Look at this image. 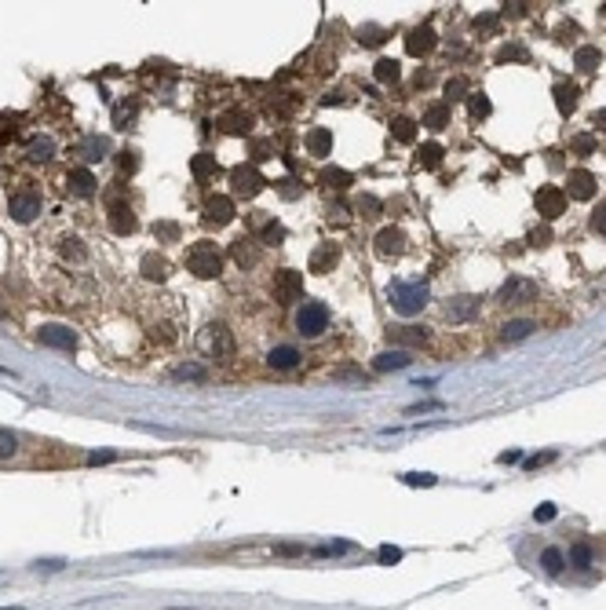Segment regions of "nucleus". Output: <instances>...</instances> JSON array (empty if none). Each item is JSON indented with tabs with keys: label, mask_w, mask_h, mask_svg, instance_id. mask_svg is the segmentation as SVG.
<instances>
[{
	"label": "nucleus",
	"mask_w": 606,
	"mask_h": 610,
	"mask_svg": "<svg viewBox=\"0 0 606 610\" xmlns=\"http://www.w3.org/2000/svg\"><path fill=\"white\" fill-rule=\"evenodd\" d=\"M592 124H595V128H602V132H606V110H595V114H592Z\"/></svg>",
	"instance_id": "obj_63"
},
{
	"label": "nucleus",
	"mask_w": 606,
	"mask_h": 610,
	"mask_svg": "<svg viewBox=\"0 0 606 610\" xmlns=\"http://www.w3.org/2000/svg\"><path fill=\"white\" fill-rule=\"evenodd\" d=\"M285 238V227H281V223H267V227H263V241L267 245H278Z\"/></svg>",
	"instance_id": "obj_47"
},
{
	"label": "nucleus",
	"mask_w": 606,
	"mask_h": 610,
	"mask_svg": "<svg viewBox=\"0 0 606 610\" xmlns=\"http://www.w3.org/2000/svg\"><path fill=\"white\" fill-rule=\"evenodd\" d=\"M548 241H552V231H548V227H537V231L530 234V245H537V249L548 245Z\"/></svg>",
	"instance_id": "obj_53"
},
{
	"label": "nucleus",
	"mask_w": 606,
	"mask_h": 610,
	"mask_svg": "<svg viewBox=\"0 0 606 610\" xmlns=\"http://www.w3.org/2000/svg\"><path fill=\"white\" fill-rule=\"evenodd\" d=\"M380 209H384V205H380V198H373V194H362V198H358V212H362L365 219H376Z\"/></svg>",
	"instance_id": "obj_41"
},
{
	"label": "nucleus",
	"mask_w": 606,
	"mask_h": 610,
	"mask_svg": "<svg viewBox=\"0 0 606 610\" xmlns=\"http://www.w3.org/2000/svg\"><path fill=\"white\" fill-rule=\"evenodd\" d=\"M450 117H453L450 103H435V106H428V110H424V121H420V124H428L431 132H442V128L450 124Z\"/></svg>",
	"instance_id": "obj_25"
},
{
	"label": "nucleus",
	"mask_w": 606,
	"mask_h": 610,
	"mask_svg": "<svg viewBox=\"0 0 606 610\" xmlns=\"http://www.w3.org/2000/svg\"><path fill=\"white\" fill-rule=\"evenodd\" d=\"M267 366L271 369H296L300 366V351L293 344H278L271 355H267Z\"/></svg>",
	"instance_id": "obj_21"
},
{
	"label": "nucleus",
	"mask_w": 606,
	"mask_h": 610,
	"mask_svg": "<svg viewBox=\"0 0 606 610\" xmlns=\"http://www.w3.org/2000/svg\"><path fill=\"white\" fill-rule=\"evenodd\" d=\"M274 300L278 304H296V300H303V274L300 271H278L274 274Z\"/></svg>",
	"instance_id": "obj_8"
},
{
	"label": "nucleus",
	"mask_w": 606,
	"mask_h": 610,
	"mask_svg": "<svg viewBox=\"0 0 606 610\" xmlns=\"http://www.w3.org/2000/svg\"><path fill=\"white\" fill-rule=\"evenodd\" d=\"M15 449H19V439H15L11 431H4V428H0V457H11Z\"/></svg>",
	"instance_id": "obj_45"
},
{
	"label": "nucleus",
	"mask_w": 606,
	"mask_h": 610,
	"mask_svg": "<svg viewBox=\"0 0 606 610\" xmlns=\"http://www.w3.org/2000/svg\"><path fill=\"white\" fill-rule=\"evenodd\" d=\"M402 483H409V486H435L438 479L431 471H409V475H402Z\"/></svg>",
	"instance_id": "obj_44"
},
{
	"label": "nucleus",
	"mask_w": 606,
	"mask_h": 610,
	"mask_svg": "<svg viewBox=\"0 0 606 610\" xmlns=\"http://www.w3.org/2000/svg\"><path fill=\"white\" fill-rule=\"evenodd\" d=\"M252 157H256V161H263V157H271V143H256V146H252Z\"/></svg>",
	"instance_id": "obj_59"
},
{
	"label": "nucleus",
	"mask_w": 606,
	"mask_h": 610,
	"mask_svg": "<svg viewBox=\"0 0 606 610\" xmlns=\"http://www.w3.org/2000/svg\"><path fill=\"white\" fill-rule=\"evenodd\" d=\"M176 376H179V380H201V376H205V369H201V366H179V369H176Z\"/></svg>",
	"instance_id": "obj_52"
},
{
	"label": "nucleus",
	"mask_w": 606,
	"mask_h": 610,
	"mask_svg": "<svg viewBox=\"0 0 606 610\" xmlns=\"http://www.w3.org/2000/svg\"><path fill=\"white\" fill-rule=\"evenodd\" d=\"M409 362H413L409 351H398V347H395V351H384V355H376V359H373V369H376V373H391V369H405Z\"/></svg>",
	"instance_id": "obj_23"
},
{
	"label": "nucleus",
	"mask_w": 606,
	"mask_h": 610,
	"mask_svg": "<svg viewBox=\"0 0 606 610\" xmlns=\"http://www.w3.org/2000/svg\"><path fill=\"white\" fill-rule=\"evenodd\" d=\"M26 154H29V161H51L55 143H51V139H34V143L26 146Z\"/></svg>",
	"instance_id": "obj_35"
},
{
	"label": "nucleus",
	"mask_w": 606,
	"mask_h": 610,
	"mask_svg": "<svg viewBox=\"0 0 606 610\" xmlns=\"http://www.w3.org/2000/svg\"><path fill=\"white\" fill-rule=\"evenodd\" d=\"M234 219V201L227 194H216L205 201V223H216V227H227Z\"/></svg>",
	"instance_id": "obj_13"
},
{
	"label": "nucleus",
	"mask_w": 606,
	"mask_h": 610,
	"mask_svg": "<svg viewBox=\"0 0 606 610\" xmlns=\"http://www.w3.org/2000/svg\"><path fill=\"white\" fill-rule=\"evenodd\" d=\"M442 154H445V150H442L438 143H420V150H417V165H420V169H438V165H442Z\"/></svg>",
	"instance_id": "obj_30"
},
{
	"label": "nucleus",
	"mask_w": 606,
	"mask_h": 610,
	"mask_svg": "<svg viewBox=\"0 0 606 610\" xmlns=\"http://www.w3.org/2000/svg\"><path fill=\"white\" fill-rule=\"evenodd\" d=\"M468 110H471V117H490V99H486V95L483 91H471L468 95Z\"/></svg>",
	"instance_id": "obj_40"
},
{
	"label": "nucleus",
	"mask_w": 606,
	"mask_h": 610,
	"mask_svg": "<svg viewBox=\"0 0 606 610\" xmlns=\"http://www.w3.org/2000/svg\"><path fill=\"white\" fill-rule=\"evenodd\" d=\"M307 150L314 157H329L333 154V132H329V128H310V132H307Z\"/></svg>",
	"instance_id": "obj_24"
},
{
	"label": "nucleus",
	"mask_w": 606,
	"mask_h": 610,
	"mask_svg": "<svg viewBox=\"0 0 606 610\" xmlns=\"http://www.w3.org/2000/svg\"><path fill=\"white\" fill-rule=\"evenodd\" d=\"M81 157H84V161H99V157H106V139H84L81 143Z\"/></svg>",
	"instance_id": "obj_37"
},
{
	"label": "nucleus",
	"mask_w": 606,
	"mask_h": 610,
	"mask_svg": "<svg viewBox=\"0 0 606 610\" xmlns=\"http://www.w3.org/2000/svg\"><path fill=\"white\" fill-rule=\"evenodd\" d=\"M595 194V176L588 169H570L566 172V198L573 201H588Z\"/></svg>",
	"instance_id": "obj_10"
},
{
	"label": "nucleus",
	"mask_w": 606,
	"mask_h": 610,
	"mask_svg": "<svg viewBox=\"0 0 606 610\" xmlns=\"http://www.w3.org/2000/svg\"><path fill=\"white\" fill-rule=\"evenodd\" d=\"M497 26H500L497 15H478V19H475V29H483V34H493Z\"/></svg>",
	"instance_id": "obj_50"
},
{
	"label": "nucleus",
	"mask_w": 606,
	"mask_h": 610,
	"mask_svg": "<svg viewBox=\"0 0 606 610\" xmlns=\"http://www.w3.org/2000/svg\"><path fill=\"white\" fill-rule=\"evenodd\" d=\"M497 461L500 464H515V461H522V454H519V449H507V454H500Z\"/></svg>",
	"instance_id": "obj_61"
},
{
	"label": "nucleus",
	"mask_w": 606,
	"mask_h": 610,
	"mask_svg": "<svg viewBox=\"0 0 606 610\" xmlns=\"http://www.w3.org/2000/svg\"><path fill=\"white\" fill-rule=\"evenodd\" d=\"M153 238H161V241H179V223H153Z\"/></svg>",
	"instance_id": "obj_43"
},
{
	"label": "nucleus",
	"mask_w": 606,
	"mask_h": 610,
	"mask_svg": "<svg viewBox=\"0 0 606 610\" xmlns=\"http://www.w3.org/2000/svg\"><path fill=\"white\" fill-rule=\"evenodd\" d=\"M278 190H281V198H296V194H300V186H293V179H281Z\"/></svg>",
	"instance_id": "obj_58"
},
{
	"label": "nucleus",
	"mask_w": 606,
	"mask_h": 610,
	"mask_svg": "<svg viewBox=\"0 0 606 610\" xmlns=\"http://www.w3.org/2000/svg\"><path fill=\"white\" fill-rule=\"evenodd\" d=\"M117 161H121V169H124V172H136V169H139V157H136V150H121V157H117Z\"/></svg>",
	"instance_id": "obj_49"
},
{
	"label": "nucleus",
	"mask_w": 606,
	"mask_h": 610,
	"mask_svg": "<svg viewBox=\"0 0 606 610\" xmlns=\"http://www.w3.org/2000/svg\"><path fill=\"white\" fill-rule=\"evenodd\" d=\"M380 559H384V563H398V559H402V549H391V544H384V549H380Z\"/></svg>",
	"instance_id": "obj_56"
},
{
	"label": "nucleus",
	"mask_w": 606,
	"mask_h": 610,
	"mask_svg": "<svg viewBox=\"0 0 606 610\" xmlns=\"http://www.w3.org/2000/svg\"><path fill=\"white\" fill-rule=\"evenodd\" d=\"M537 212L545 219H559L566 212V190L562 186H540L537 190Z\"/></svg>",
	"instance_id": "obj_9"
},
{
	"label": "nucleus",
	"mask_w": 606,
	"mask_h": 610,
	"mask_svg": "<svg viewBox=\"0 0 606 610\" xmlns=\"http://www.w3.org/2000/svg\"><path fill=\"white\" fill-rule=\"evenodd\" d=\"M537 296V281H530V278H507L504 285H500V293H497V300L504 304V307H515V304H530Z\"/></svg>",
	"instance_id": "obj_7"
},
{
	"label": "nucleus",
	"mask_w": 606,
	"mask_h": 610,
	"mask_svg": "<svg viewBox=\"0 0 606 610\" xmlns=\"http://www.w3.org/2000/svg\"><path fill=\"white\" fill-rule=\"evenodd\" d=\"M435 44H438V37H435V29L431 26H417V29H409V37H405V51L409 55H428V51H435Z\"/></svg>",
	"instance_id": "obj_16"
},
{
	"label": "nucleus",
	"mask_w": 606,
	"mask_h": 610,
	"mask_svg": "<svg viewBox=\"0 0 606 610\" xmlns=\"http://www.w3.org/2000/svg\"><path fill=\"white\" fill-rule=\"evenodd\" d=\"M388 340H391L398 351H405V347H420V344L428 340V329H424V326H391V329H388Z\"/></svg>",
	"instance_id": "obj_15"
},
{
	"label": "nucleus",
	"mask_w": 606,
	"mask_h": 610,
	"mask_svg": "<svg viewBox=\"0 0 606 610\" xmlns=\"http://www.w3.org/2000/svg\"><path fill=\"white\" fill-rule=\"evenodd\" d=\"M497 59H500V62H507V59H526V51H522L519 44H507V48H500Z\"/></svg>",
	"instance_id": "obj_54"
},
{
	"label": "nucleus",
	"mask_w": 606,
	"mask_h": 610,
	"mask_svg": "<svg viewBox=\"0 0 606 610\" xmlns=\"http://www.w3.org/2000/svg\"><path fill=\"white\" fill-rule=\"evenodd\" d=\"M373 74H376V81H380V84H395V81L402 77V66H398L395 59H380Z\"/></svg>",
	"instance_id": "obj_31"
},
{
	"label": "nucleus",
	"mask_w": 606,
	"mask_h": 610,
	"mask_svg": "<svg viewBox=\"0 0 606 610\" xmlns=\"http://www.w3.org/2000/svg\"><path fill=\"white\" fill-rule=\"evenodd\" d=\"M231 256L238 260V267H252V264H256V252H252V245H248L245 238H238V241H234Z\"/></svg>",
	"instance_id": "obj_38"
},
{
	"label": "nucleus",
	"mask_w": 606,
	"mask_h": 610,
	"mask_svg": "<svg viewBox=\"0 0 606 610\" xmlns=\"http://www.w3.org/2000/svg\"><path fill=\"white\" fill-rule=\"evenodd\" d=\"M533 329H537V322H530V318H512V322L500 326V336L504 340H526Z\"/></svg>",
	"instance_id": "obj_28"
},
{
	"label": "nucleus",
	"mask_w": 606,
	"mask_h": 610,
	"mask_svg": "<svg viewBox=\"0 0 606 610\" xmlns=\"http://www.w3.org/2000/svg\"><path fill=\"white\" fill-rule=\"evenodd\" d=\"M570 563L577 566V570H588V566H592V544H588V541H577V544H573V549H570Z\"/></svg>",
	"instance_id": "obj_36"
},
{
	"label": "nucleus",
	"mask_w": 606,
	"mask_h": 610,
	"mask_svg": "<svg viewBox=\"0 0 606 610\" xmlns=\"http://www.w3.org/2000/svg\"><path fill=\"white\" fill-rule=\"evenodd\" d=\"M445 95H450V99H460V95H468V81H464V77H450V81H445Z\"/></svg>",
	"instance_id": "obj_46"
},
{
	"label": "nucleus",
	"mask_w": 606,
	"mask_h": 610,
	"mask_svg": "<svg viewBox=\"0 0 606 610\" xmlns=\"http://www.w3.org/2000/svg\"><path fill=\"white\" fill-rule=\"evenodd\" d=\"M562 563H566V556L559 549H545V552H540V566H545V574H559Z\"/></svg>",
	"instance_id": "obj_39"
},
{
	"label": "nucleus",
	"mask_w": 606,
	"mask_h": 610,
	"mask_svg": "<svg viewBox=\"0 0 606 610\" xmlns=\"http://www.w3.org/2000/svg\"><path fill=\"white\" fill-rule=\"evenodd\" d=\"M267 186V179H263V172L256 169V165H234L231 169V190H234V198H256L260 190Z\"/></svg>",
	"instance_id": "obj_4"
},
{
	"label": "nucleus",
	"mask_w": 606,
	"mask_h": 610,
	"mask_svg": "<svg viewBox=\"0 0 606 610\" xmlns=\"http://www.w3.org/2000/svg\"><path fill=\"white\" fill-rule=\"evenodd\" d=\"M110 231L121 234V238L136 231V216H132L128 201H110Z\"/></svg>",
	"instance_id": "obj_17"
},
{
	"label": "nucleus",
	"mask_w": 606,
	"mask_h": 610,
	"mask_svg": "<svg viewBox=\"0 0 606 610\" xmlns=\"http://www.w3.org/2000/svg\"><path fill=\"white\" fill-rule=\"evenodd\" d=\"M343 212H347L343 205H333V209H329V219H343Z\"/></svg>",
	"instance_id": "obj_64"
},
{
	"label": "nucleus",
	"mask_w": 606,
	"mask_h": 610,
	"mask_svg": "<svg viewBox=\"0 0 606 610\" xmlns=\"http://www.w3.org/2000/svg\"><path fill=\"white\" fill-rule=\"evenodd\" d=\"M555 519V504H540L537 508V523H552Z\"/></svg>",
	"instance_id": "obj_55"
},
{
	"label": "nucleus",
	"mask_w": 606,
	"mask_h": 610,
	"mask_svg": "<svg viewBox=\"0 0 606 610\" xmlns=\"http://www.w3.org/2000/svg\"><path fill=\"white\" fill-rule=\"evenodd\" d=\"M274 552H278V556H300L303 549H300V544H278Z\"/></svg>",
	"instance_id": "obj_60"
},
{
	"label": "nucleus",
	"mask_w": 606,
	"mask_h": 610,
	"mask_svg": "<svg viewBox=\"0 0 606 610\" xmlns=\"http://www.w3.org/2000/svg\"><path fill=\"white\" fill-rule=\"evenodd\" d=\"M373 249H376V256H384V260H391V256H402V252H405V234H402L398 227H384V231L376 234Z\"/></svg>",
	"instance_id": "obj_11"
},
{
	"label": "nucleus",
	"mask_w": 606,
	"mask_h": 610,
	"mask_svg": "<svg viewBox=\"0 0 606 610\" xmlns=\"http://www.w3.org/2000/svg\"><path fill=\"white\" fill-rule=\"evenodd\" d=\"M388 300L398 314H420L428 307V285L424 281H402L395 278L388 285Z\"/></svg>",
	"instance_id": "obj_1"
},
{
	"label": "nucleus",
	"mask_w": 606,
	"mask_h": 610,
	"mask_svg": "<svg viewBox=\"0 0 606 610\" xmlns=\"http://www.w3.org/2000/svg\"><path fill=\"white\" fill-rule=\"evenodd\" d=\"M391 136H395L398 143H413V139H417V121H413V117H398V121L391 124Z\"/></svg>",
	"instance_id": "obj_34"
},
{
	"label": "nucleus",
	"mask_w": 606,
	"mask_h": 610,
	"mask_svg": "<svg viewBox=\"0 0 606 610\" xmlns=\"http://www.w3.org/2000/svg\"><path fill=\"white\" fill-rule=\"evenodd\" d=\"M336 264H340V245H336V241H325V245H318V249L310 252V264H307V267H310L314 274H329Z\"/></svg>",
	"instance_id": "obj_14"
},
{
	"label": "nucleus",
	"mask_w": 606,
	"mask_h": 610,
	"mask_svg": "<svg viewBox=\"0 0 606 610\" xmlns=\"http://www.w3.org/2000/svg\"><path fill=\"white\" fill-rule=\"evenodd\" d=\"M190 172H194V179H212V176H219L216 154H194V161H190Z\"/></svg>",
	"instance_id": "obj_27"
},
{
	"label": "nucleus",
	"mask_w": 606,
	"mask_h": 610,
	"mask_svg": "<svg viewBox=\"0 0 606 610\" xmlns=\"http://www.w3.org/2000/svg\"><path fill=\"white\" fill-rule=\"evenodd\" d=\"M548 461H555V454H537V457H526V468L533 471V468H540V464H548Z\"/></svg>",
	"instance_id": "obj_57"
},
{
	"label": "nucleus",
	"mask_w": 606,
	"mask_h": 610,
	"mask_svg": "<svg viewBox=\"0 0 606 610\" xmlns=\"http://www.w3.org/2000/svg\"><path fill=\"white\" fill-rule=\"evenodd\" d=\"M358 41L376 48V44H384V29H380V26H365V29H358Z\"/></svg>",
	"instance_id": "obj_42"
},
{
	"label": "nucleus",
	"mask_w": 606,
	"mask_h": 610,
	"mask_svg": "<svg viewBox=\"0 0 606 610\" xmlns=\"http://www.w3.org/2000/svg\"><path fill=\"white\" fill-rule=\"evenodd\" d=\"M219 128L223 132H231V136H245L248 128H252V114H245V110H227L219 117Z\"/></svg>",
	"instance_id": "obj_22"
},
{
	"label": "nucleus",
	"mask_w": 606,
	"mask_h": 610,
	"mask_svg": "<svg viewBox=\"0 0 606 610\" xmlns=\"http://www.w3.org/2000/svg\"><path fill=\"white\" fill-rule=\"evenodd\" d=\"M552 95H555V106H559V114H573V110H577L581 91H577V84H573V81H559V84L552 88Z\"/></svg>",
	"instance_id": "obj_20"
},
{
	"label": "nucleus",
	"mask_w": 606,
	"mask_h": 610,
	"mask_svg": "<svg viewBox=\"0 0 606 610\" xmlns=\"http://www.w3.org/2000/svg\"><path fill=\"white\" fill-rule=\"evenodd\" d=\"M570 150L577 154V157H592V154L599 150V143H595V132H581V136H573V139H570Z\"/></svg>",
	"instance_id": "obj_33"
},
{
	"label": "nucleus",
	"mask_w": 606,
	"mask_h": 610,
	"mask_svg": "<svg viewBox=\"0 0 606 610\" xmlns=\"http://www.w3.org/2000/svg\"><path fill=\"white\" fill-rule=\"evenodd\" d=\"M478 307H483V296H453L445 304V318H450V322H471L478 314Z\"/></svg>",
	"instance_id": "obj_12"
},
{
	"label": "nucleus",
	"mask_w": 606,
	"mask_h": 610,
	"mask_svg": "<svg viewBox=\"0 0 606 610\" xmlns=\"http://www.w3.org/2000/svg\"><path fill=\"white\" fill-rule=\"evenodd\" d=\"M136 117V106H117V114H113V124L117 128H128V121Z\"/></svg>",
	"instance_id": "obj_51"
},
{
	"label": "nucleus",
	"mask_w": 606,
	"mask_h": 610,
	"mask_svg": "<svg viewBox=\"0 0 606 610\" xmlns=\"http://www.w3.org/2000/svg\"><path fill=\"white\" fill-rule=\"evenodd\" d=\"M139 271H143L150 281H165V278H168V260H165V256L146 252V256H143V264H139Z\"/></svg>",
	"instance_id": "obj_26"
},
{
	"label": "nucleus",
	"mask_w": 606,
	"mask_h": 610,
	"mask_svg": "<svg viewBox=\"0 0 606 610\" xmlns=\"http://www.w3.org/2000/svg\"><path fill=\"white\" fill-rule=\"evenodd\" d=\"M37 336H41V344H48V347H59V351H70V347L77 344L74 329H66V326H44Z\"/></svg>",
	"instance_id": "obj_19"
},
{
	"label": "nucleus",
	"mask_w": 606,
	"mask_h": 610,
	"mask_svg": "<svg viewBox=\"0 0 606 610\" xmlns=\"http://www.w3.org/2000/svg\"><path fill=\"white\" fill-rule=\"evenodd\" d=\"M599 62H602V55H599V48H592V44H581L577 51H573V66L585 70V74H592Z\"/></svg>",
	"instance_id": "obj_29"
},
{
	"label": "nucleus",
	"mask_w": 606,
	"mask_h": 610,
	"mask_svg": "<svg viewBox=\"0 0 606 610\" xmlns=\"http://www.w3.org/2000/svg\"><path fill=\"white\" fill-rule=\"evenodd\" d=\"M186 271H194L198 278H219L223 274V252L216 241H198L186 252Z\"/></svg>",
	"instance_id": "obj_2"
},
{
	"label": "nucleus",
	"mask_w": 606,
	"mask_h": 610,
	"mask_svg": "<svg viewBox=\"0 0 606 610\" xmlns=\"http://www.w3.org/2000/svg\"><path fill=\"white\" fill-rule=\"evenodd\" d=\"M329 329V307L322 300H307L296 311V333L300 336H322Z\"/></svg>",
	"instance_id": "obj_3"
},
{
	"label": "nucleus",
	"mask_w": 606,
	"mask_h": 610,
	"mask_svg": "<svg viewBox=\"0 0 606 610\" xmlns=\"http://www.w3.org/2000/svg\"><path fill=\"white\" fill-rule=\"evenodd\" d=\"M318 179H322L325 186H333V190H347L350 183H355V176L343 172V169H322V176H318Z\"/></svg>",
	"instance_id": "obj_32"
},
{
	"label": "nucleus",
	"mask_w": 606,
	"mask_h": 610,
	"mask_svg": "<svg viewBox=\"0 0 606 610\" xmlns=\"http://www.w3.org/2000/svg\"><path fill=\"white\" fill-rule=\"evenodd\" d=\"M66 190L77 198H91L95 194V176L88 169H70L66 172Z\"/></svg>",
	"instance_id": "obj_18"
},
{
	"label": "nucleus",
	"mask_w": 606,
	"mask_h": 610,
	"mask_svg": "<svg viewBox=\"0 0 606 610\" xmlns=\"http://www.w3.org/2000/svg\"><path fill=\"white\" fill-rule=\"evenodd\" d=\"M88 461H91V464H106V461H113V454H110V449H103V454H91Z\"/></svg>",
	"instance_id": "obj_62"
},
{
	"label": "nucleus",
	"mask_w": 606,
	"mask_h": 610,
	"mask_svg": "<svg viewBox=\"0 0 606 610\" xmlns=\"http://www.w3.org/2000/svg\"><path fill=\"white\" fill-rule=\"evenodd\" d=\"M37 216H41V190L19 186L15 194H11V219L29 223V219H37Z\"/></svg>",
	"instance_id": "obj_6"
},
{
	"label": "nucleus",
	"mask_w": 606,
	"mask_h": 610,
	"mask_svg": "<svg viewBox=\"0 0 606 610\" xmlns=\"http://www.w3.org/2000/svg\"><path fill=\"white\" fill-rule=\"evenodd\" d=\"M201 351H205V355H212V359H231L234 355V336H231V329L227 326H208L201 333Z\"/></svg>",
	"instance_id": "obj_5"
},
{
	"label": "nucleus",
	"mask_w": 606,
	"mask_h": 610,
	"mask_svg": "<svg viewBox=\"0 0 606 610\" xmlns=\"http://www.w3.org/2000/svg\"><path fill=\"white\" fill-rule=\"evenodd\" d=\"M592 231L606 238V201H602V205H599V209L592 212Z\"/></svg>",
	"instance_id": "obj_48"
}]
</instances>
